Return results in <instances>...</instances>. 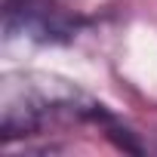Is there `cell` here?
Wrapping results in <instances>:
<instances>
[{
	"mask_svg": "<svg viewBox=\"0 0 157 157\" xmlns=\"http://www.w3.org/2000/svg\"><path fill=\"white\" fill-rule=\"evenodd\" d=\"M6 31H22L31 40H65L74 34V19L52 0H6Z\"/></svg>",
	"mask_w": 157,
	"mask_h": 157,
	"instance_id": "obj_1",
	"label": "cell"
}]
</instances>
